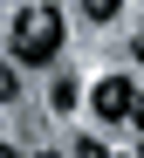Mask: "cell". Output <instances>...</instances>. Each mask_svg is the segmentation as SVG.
<instances>
[{
  "label": "cell",
  "mask_w": 144,
  "mask_h": 158,
  "mask_svg": "<svg viewBox=\"0 0 144 158\" xmlns=\"http://www.w3.org/2000/svg\"><path fill=\"white\" fill-rule=\"evenodd\" d=\"M89 103H96V117H103V124H117V117H130V103H137V89H130V76H103Z\"/></svg>",
  "instance_id": "cell-2"
},
{
  "label": "cell",
  "mask_w": 144,
  "mask_h": 158,
  "mask_svg": "<svg viewBox=\"0 0 144 158\" xmlns=\"http://www.w3.org/2000/svg\"><path fill=\"white\" fill-rule=\"evenodd\" d=\"M35 158H55V151H35Z\"/></svg>",
  "instance_id": "cell-10"
},
{
  "label": "cell",
  "mask_w": 144,
  "mask_h": 158,
  "mask_svg": "<svg viewBox=\"0 0 144 158\" xmlns=\"http://www.w3.org/2000/svg\"><path fill=\"white\" fill-rule=\"evenodd\" d=\"M82 14H89V21H110V14H117V0H82Z\"/></svg>",
  "instance_id": "cell-5"
},
{
  "label": "cell",
  "mask_w": 144,
  "mask_h": 158,
  "mask_svg": "<svg viewBox=\"0 0 144 158\" xmlns=\"http://www.w3.org/2000/svg\"><path fill=\"white\" fill-rule=\"evenodd\" d=\"M130 124H137V138H144V89H137V103H130Z\"/></svg>",
  "instance_id": "cell-7"
},
{
  "label": "cell",
  "mask_w": 144,
  "mask_h": 158,
  "mask_svg": "<svg viewBox=\"0 0 144 158\" xmlns=\"http://www.w3.org/2000/svg\"><path fill=\"white\" fill-rule=\"evenodd\" d=\"M137 158H144V151H137Z\"/></svg>",
  "instance_id": "cell-11"
},
{
  "label": "cell",
  "mask_w": 144,
  "mask_h": 158,
  "mask_svg": "<svg viewBox=\"0 0 144 158\" xmlns=\"http://www.w3.org/2000/svg\"><path fill=\"white\" fill-rule=\"evenodd\" d=\"M130 55H137V62H144V35H137V41H130Z\"/></svg>",
  "instance_id": "cell-8"
},
{
  "label": "cell",
  "mask_w": 144,
  "mask_h": 158,
  "mask_svg": "<svg viewBox=\"0 0 144 158\" xmlns=\"http://www.w3.org/2000/svg\"><path fill=\"white\" fill-rule=\"evenodd\" d=\"M0 158H21V151H14V144H0Z\"/></svg>",
  "instance_id": "cell-9"
},
{
  "label": "cell",
  "mask_w": 144,
  "mask_h": 158,
  "mask_svg": "<svg viewBox=\"0 0 144 158\" xmlns=\"http://www.w3.org/2000/svg\"><path fill=\"white\" fill-rule=\"evenodd\" d=\"M21 96V76H14V62H0V103H14Z\"/></svg>",
  "instance_id": "cell-4"
},
{
  "label": "cell",
  "mask_w": 144,
  "mask_h": 158,
  "mask_svg": "<svg viewBox=\"0 0 144 158\" xmlns=\"http://www.w3.org/2000/svg\"><path fill=\"white\" fill-rule=\"evenodd\" d=\"M48 96H55V110H76V76H55Z\"/></svg>",
  "instance_id": "cell-3"
},
{
  "label": "cell",
  "mask_w": 144,
  "mask_h": 158,
  "mask_svg": "<svg viewBox=\"0 0 144 158\" xmlns=\"http://www.w3.org/2000/svg\"><path fill=\"white\" fill-rule=\"evenodd\" d=\"M62 48V14L55 7H27L14 21V62H48Z\"/></svg>",
  "instance_id": "cell-1"
},
{
  "label": "cell",
  "mask_w": 144,
  "mask_h": 158,
  "mask_svg": "<svg viewBox=\"0 0 144 158\" xmlns=\"http://www.w3.org/2000/svg\"><path fill=\"white\" fill-rule=\"evenodd\" d=\"M76 158H110V151H103L96 138H82V144H76Z\"/></svg>",
  "instance_id": "cell-6"
}]
</instances>
